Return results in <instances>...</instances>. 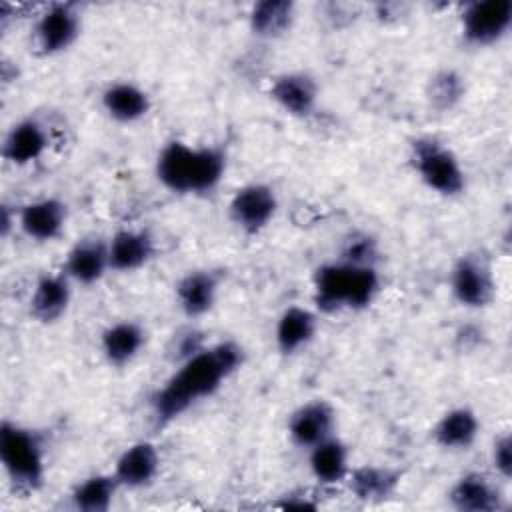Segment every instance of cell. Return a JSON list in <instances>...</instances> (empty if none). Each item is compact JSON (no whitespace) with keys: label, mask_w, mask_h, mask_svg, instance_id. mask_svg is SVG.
<instances>
[{"label":"cell","mask_w":512,"mask_h":512,"mask_svg":"<svg viewBox=\"0 0 512 512\" xmlns=\"http://www.w3.org/2000/svg\"><path fill=\"white\" fill-rule=\"evenodd\" d=\"M244 364V350L234 340L206 344L180 360L166 382L152 394L150 412L156 426H166L198 402L214 396Z\"/></svg>","instance_id":"cell-1"},{"label":"cell","mask_w":512,"mask_h":512,"mask_svg":"<svg viewBox=\"0 0 512 512\" xmlns=\"http://www.w3.org/2000/svg\"><path fill=\"white\" fill-rule=\"evenodd\" d=\"M228 156L216 144H188L182 140L166 142L154 160L156 180L178 196L212 194L224 180Z\"/></svg>","instance_id":"cell-2"},{"label":"cell","mask_w":512,"mask_h":512,"mask_svg":"<svg viewBox=\"0 0 512 512\" xmlns=\"http://www.w3.org/2000/svg\"><path fill=\"white\" fill-rule=\"evenodd\" d=\"M380 288L378 266H360L336 258L320 264L312 274L314 310L322 314L366 310L378 298Z\"/></svg>","instance_id":"cell-3"},{"label":"cell","mask_w":512,"mask_h":512,"mask_svg":"<svg viewBox=\"0 0 512 512\" xmlns=\"http://www.w3.org/2000/svg\"><path fill=\"white\" fill-rule=\"evenodd\" d=\"M0 464L18 492H38L46 478V446L42 436L20 422L0 424Z\"/></svg>","instance_id":"cell-4"},{"label":"cell","mask_w":512,"mask_h":512,"mask_svg":"<svg viewBox=\"0 0 512 512\" xmlns=\"http://www.w3.org/2000/svg\"><path fill=\"white\" fill-rule=\"evenodd\" d=\"M410 164L418 180L438 196L456 198L466 190V170L456 152L434 136L410 142Z\"/></svg>","instance_id":"cell-5"},{"label":"cell","mask_w":512,"mask_h":512,"mask_svg":"<svg viewBox=\"0 0 512 512\" xmlns=\"http://www.w3.org/2000/svg\"><path fill=\"white\" fill-rule=\"evenodd\" d=\"M448 286L452 298L468 310L490 306L496 296V278L490 260L482 252L462 254L450 268Z\"/></svg>","instance_id":"cell-6"},{"label":"cell","mask_w":512,"mask_h":512,"mask_svg":"<svg viewBox=\"0 0 512 512\" xmlns=\"http://www.w3.org/2000/svg\"><path fill=\"white\" fill-rule=\"evenodd\" d=\"M512 28V0H474L460 12V34L466 44L486 48L498 44Z\"/></svg>","instance_id":"cell-7"},{"label":"cell","mask_w":512,"mask_h":512,"mask_svg":"<svg viewBox=\"0 0 512 512\" xmlns=\"http://www.w3.org/2000/svg\"><path fill=\"white\" fill-rule=\"evenodd\" d=\"M278 212V194L266 182H248L234 190L228 202L230 222L246 236L264 232Z\"/></svg>","instance_id":"cell-8"},{"label":"cell","mask_w":512,"mask_h":512,"mask_svg":"<svg viewBox=\"0 0 512 512\" xmlns=\"http://www.w3.org/2000/svg\"><path fill=\"white\" fill-rule=\"evenodd\" d=\"M82 32V14L76 4L56 2L46 6L34 24V42L44 56H56L74 46Z\"/></svg>","instance_id":"cell-9"},{"label":"cell","mask_w":512,"mask_h":512,"mask_svg":"<svg viewBox=\"0 0 512 512\" xmlns=\"http://www.w3.org/2000/svg\"><path fill=\"white\" fill-rule=\"evenodd\" d=\"M68 222V206L60 198H36L18 208V230L32 242H54Z\"/></svg>","instance_id":"cell-10"},{"label":"cell","mask_w":512,"mask_h":512,"mask_svg":"<svg viewBox=\"0 0 512 512\" xmlns=\"http://www.w3.org/2000/svg\"><path fill=\"white\" fill-rule=\"evenodd\" d=\"M272 102L292 118H310L320 100V88L308 72L292 70L278 74L268 90Z\"/></svg>","instance_id":"cell-11"},{"label":"cell","mask_w":512,"mask_h":512,"mask_svg":"<svg viewBox=\"0 0 512 512\" xmlns=\"http://www.w3.org/2000/svg\"><path fill=\"white\" fill-rule=\"evenodd\" d=\"M336 434V410L330 402L314 398L300 404L288 418L290 442L310 450L318 442Z\"/></svg>","instance_id":"cell-12"},{"label":"cell","mask_w":512,"mask_h":512,"mask_svg":"<svg viewBox=\"0 0 512 512\" xmlns=\"http://www.w3.org/2000/svg\"><path fill=\"white\" fill-rule=\"evenodd\" d=\"M220 282V274L210 268H194L184 272L174 286L178 310L190 320L206 316L218 302Z\"/></svg>","instance_id":"cell-13"},{"label":"cell","mask_w":512,"mask_h":512,"mask_svg":"<svg viewBox=\"0 0 512 512\" xmlns=\"http://www.w3.org/2000/svg\"><path fill=\"white\" fill-rule=\"evenodd\" d=\"M162 456L150 440H138L126 446L114 462V478L124 490L148 488L160 474Z\"/></svg>","instance_id":"cell-14"},{"label":"cell","mask_w":512,"mask_h":512,"mask_svg":"<svg viewBox=\"0 0 512 512\" xmlns=\"http://www.w3.org/2000/svg\"><path fill=\"white\" fill-rule=\"evenodd\" d=\"M72 280L64 272H44L28 298V312L40 324L58 322L72 302Z\"/></svg>","instance_id":"cell-15"},{"label":"cell","mask_w":512,"mask_h":512,"mask_svg":"<svg viewBox=\"0 0 512 512\" xmlns=\"http://www.w3.org/2000/svg\"><path fill=\"white\" fill-rule=\"evenodd\" d=\"M448 502L458 512H500L504 494L500 486L482 472H466L448 490Z\"/></svg>","instance_id":"cell-16"},{"label":"cell","mask_w":512,"mask_h":512,"mask_svg":"<svg viewBox=\"0 0 512 512\" xmlns=\"http://www.w3.org/2000/svg\"><path fill=\"white\" fill-rule=\"evenodd\" d=\"M48 146L50 136L44 122L36 116H26L8 128L2 140V156L14 166H28L40 160Z\"/></svg>","instance_id":"cell-17"},{"label":"cell","mask_w":512,"mask_h":512,"mask_svg":"<svg viewBox=\"0 0 512 512\" xmlns=\"http://www.w3.org/2000/svg\"><path fill=\"white\" fill-rule=\"evenodd\" d=\"M110 270L128 274L144 268L156 252V242L146 228H120L108 240Z\"/></svg>","instance_id":"cell-18"},{"label":"cell","mask_w":512,"mask_h":512,"mask_svg":"<svg viewBox=\"0 0 512 512\" xmlns=\"http://www.w3.org/2000/svg\"><path fill=\"white\" fill-rule=\"evenodd\" d=\"M74 284H98L110 270L108 242L102 238H82L66 254L64 270Z\"/></svg>","instance_id":"cell-19"},{"label":"cell","mask_w":512,"mask_h":512,"mask_svg":"<svg viewBox=\"0 0 512 512\" xmlns=\"http://www.w3.org/2000/svg\"><path fill=\"white\" fill-rule=\"evenodd\" d=\"M100 104L110 120L118 124H136L148 116L152 98L136 82L116 80L102 90Z\"/></svg>","instance_id":"cell-20"},{"label":"cell","mask_w":512,"mask_h":512,"mask_svg":"<svg viewBox=\"0 0 512 512\" xmlns=\"http://www.w3.org/2000/svg\"><path fill=\"white\" fill-rule=\"evenodd\" d=\"M146 346V330L136 320H118L100 334V352L108 366L124 368L132 364Z\"/></svg>","instance_id":"cell-21"},{"label":"cell","mask_w":512,"mask_h":512,"mask_svg":"<svg viewBox=\"0 0 512 512\" xmlns=\"http://www.w3.org/2000/svg\"><path fill=\"white\" fill-rule=\"evenodd\" d=\"M318 332V312L300 304H292L282 310L274 326L276 350L284 356H292L304 350Z\"/></svg>","instance_id":"cell-22"},{"label":"cell","mask_w":512,"mask_h":512,"mask_svg":"<svg viewBox=\"0 0 512 512\" xmlns=\"http://www.w3.org/2000/svg\"><path fill=\"white\" fill-rule=\"evenodd\" d=\"M402 472L386 464H362L350 468L346 476L348 490L360 502H384L392 498L400 486Z\"/></svg>","instance_id":"cell-23"},{"label":"cell","mask_w":512,"mask_h":512,"mask_svg":"<svg viewBox=\"0 0 512 512\" xmlns=\"http://www.w3.org/2000/svg\"><path fill=\"white\" fill-rule=\"evenodd\" d=\"M480 428V418L470 406H454L438 418L432 428V438L442 450L462 452L474 446Z\"/></svg>","instance_id":"cell-24"},{"label":"cell","mask_w":512,"mask_h":512,"mask_svg":"<svg viewBox=\"0 0 512 512\" xmlns=\"http://www.w3.org/2000/svg\"><path fill=\"white\" fill-rule=\"evenodd\" d=\"M308 468L320 486H336L346 482L350 472V450L336 434L318 442L308 450Z\"/></svg>","instance_id":"cell-25"},{"label":"cell","mask_w":512,"mask_h":512,"mask_svg":"<svg viewBox=\"0 0 512 512\" xmlns=\"http://www.w3.org/2000/svg\"><path fill=\"white\" fill-rule=\"evenodd\" d=\"M296 20V4L292 0H260L250 8L248 28L256 38L276 40L284 36Z\"/></svg>","instance_id":"cell-26"},{"label":"cell","mask_w":512,"mask_h":512,"mask_svg":"<svg viewBox=\"0 0 512 512\" xmlns=\"http://www.w3.org/2000/svg\"><path fill=\"white\" fill-rule=\"evenodd\" d=\"M120 490L114 474H90L68 494L70 506L78 512H106Z\"/></svg>","instance_id":"cell-27"},{"label":"cell","mask_w":512,"mask_h":512,"mask_svg":"<svg viewBox=\"0 0 512 512\" xmlns=\"http://www.w3.org/2000/svg\"><path fill=\"white\" fill-rule=\"evenodd\" d=\"M466 94V82L462 74L452 68H442L430 76L426 84V100L438 112L456 108Z\"/></svg>","instance_id":"cell-28"},{"label":"cell","mask_w":512,"mask_h":512,"mask_svg":"<svg viewBox=\"0 0 512 512\" xmlns=\"http://www.w3.org/2000/svg\"><path fill=\"white\" fill-rule=\"evenodd\" d=\"M340 260L350 262V264H360V266H378L380 260V246L378 240L362 230L350 232L342 246H340Z\"/></svg>","instance_id":"cell-29"},{"label":"cell","mask_w":512,"mask_h":512,"mask_svg":"<svg viewBox=\"0 0 512 512\" xmlns=\"http://www.w3.org/2000/svg\"><path fill=\"white\" fill-rule=\"evenodd\" d=\"M490 464L494 468V474L508 482L512 476V436L508 432L494 438L490 448Z\"/></svg>","instance_id":"cell-30"},{"label":"cell","mask_w":512,"mask_h":512,"mask_svg":"<svg viewBox=\"0 0 512 512\" xmlns=\"http://www.w3.org/2000/svg\"><path fill=\"white\" fill-rule=\"evenodd\" d=\"M206 344L202 342V336L200 332H196L194 328H188L180 334H174V340H172V348L170 352L174 354L176 358V364L188 356H192L194 352H198L200 348H204Z\"/></svg>","instance_id":"cell-31"},{"label":"cell","mask_w":512,"mask_h":512,"mask_svg":"<svg viewBox=\"0 0 512 512\" xmlns=\"http://www.w3.org/2000/svg\"><path fill=\"white\" fill-rule=\"evenodd\" d=\"M16 220H18V210L8 206L6 202L0 206V234L6 238L10 234V230L16 228Z\"/></svg>","instance_id":"cell-32"}]
</instances>
